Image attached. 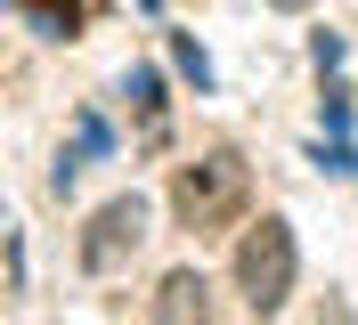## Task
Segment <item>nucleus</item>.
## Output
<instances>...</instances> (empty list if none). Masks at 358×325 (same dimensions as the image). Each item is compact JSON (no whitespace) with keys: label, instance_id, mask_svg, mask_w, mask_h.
Returning <instances> with one entry per match:
<instances>
[{"label":"nucleus","instance_id":"nucleus-3","mask_svg":"<svg viewBox=\"0 0 358 325\" xmlns=\"http://www.w3.org/2000/svg\"><path fill=\"white\" fill-rule=\"evenodd\" d=\"M138 228H147V212H138V203H106V212H98V228H90V244H82V260H90V268H114V260L138 244Z\"/></svg>","mask_w":358,"mask_h":325},{"label":"nucleus","instance_id":"nucleus-2","mask_svg":"<svg viewBox=\"0 0 358 325\" xmlns=\"http://www.w3.org/2000/svg\"><path fill=\"white\" fill-rule=\"evenodd\" d=\"M236 284H245V309H252V317L285 309V293H293V228H285V219H261V228L245 236V252H236Z\"/></svg>","mask_w":358,"mask_h":325},{"label":"nucleus","instance_id":"nucleus-1","mask_svg":"<svg viewBox=\"0 0 358 325\" xmlns=\"http://www.w3.org/2000/svg\"><path fill=\"white\" fill-rule=\"evenodd\" d=\"M245 163H236V154H203V163H187V171L171 179V203H179V219H187V228H220V219H236L245 212Z\"/></svg>","mask_w":358,"mask_h":325},{"label":"nucleus","instance_id":"nucleus-5","mask_svg":"<svg viewBox=\"0 0 358 325\" xmlns=\"http://www.w3.org/2000/svg\"><path fill=\"white\" fill-rule=\"evenodd\" d=\"M179 73H187V82H196V89L212 82V65H203V49H196V41H179Z\"/></svg>","mask_w":358,"mask_h":325},{"label":"nucleus","instance_id":"nucleus-4","mask_svg":"<svg viewBox=\"0 0 358 325\" xmlns=\"http://www.w3.org/2000/svg\"><path fill=\"white\" fill-rule=\"evenodd\" d=\"M155 317H212V301H203V277H171L155 293Z\"/></svg>","mask_w":358,"mask_h":325}]
</instances>
